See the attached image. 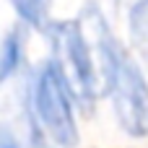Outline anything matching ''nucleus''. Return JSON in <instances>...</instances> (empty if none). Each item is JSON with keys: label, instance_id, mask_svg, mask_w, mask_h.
<instances>
[{"label": "nucleus", "instance_id": "obj_1", "mask_svg": "<svg viewBox=\"0 0 148 148\" xmlns=\"http://www.w3.org/2000/svg\"><path fill=\"white\" fill-rule=\"evenodd\" d=\"M91 21V44L96 55L101 91L107 94L114 120L120 130L135 140L148 138V78L140 62L130 55V49L117 39L104 13L96 5L86 8Z\"/></svg>", "mask_w": 148, "mask_h": 148}, {"label": "nucleus", "instance_id": "obj_2", "mask_svg": "<svg viewBox=\"0 0 148 148\" xmlns=\"http://www.w3.org/2000/svg\"><path fill=\"white\" fill-rule=\"evenodd\" d=\"M75 94L52 57L29 78V109L36 130L57 148H75L81 140Z\"/></svg>", "mask_w": 148, "mask_h": 148}, {"label": "nucleus", "instance_id": "obj_3", "mask_svg": "<svg viewBox=\"0 0 148 148\" xmlns=\"http://www.w3.org/2000/svg\"><path fill=\"white\" fill-rule=\"evenodd\" d=\"M44 34L52 47L49 57L57 62V68L68 78V83L75 94V101L83 107H94V101L99 99V91H101V81H99L94 44H91L88 31L83 29V21L81 18L52 21Z\"/></svg>", "mask_w": 148, "mask_h": 148}, {"label": "nucleus", "instance_id": "obj_4", "mask_svg": "<svg viewBox=\"0 0 148 148\" xmlns=\"http://www.w3.org/2000/svg\"><path fill=\"white\" fill-rule=\"evenodd\" d=\"M26 60V36L21 26H13L0 42V86L21 73Z\"/></svg>", "mask_w": 148, "mask_h": 148}, {"label": "nucleus", "instance_id": "obj_5", "mask_svg": "<svg viewBox=\"0 0 148 148\" xmlns=\"http://www.w3.org/2000/svg\"><path fill=\"white\" fill-rule=\"evenodd\" d=\"M16 13H18V21L29 29H36V31H47L49 29V5L52 0H10Z\"/></svg>", "mask_w": 148, "mask_h": 148}, {"label": "nucleus", "instance_id": "obj_6", "mask_svg": "<svg viewBox=\"0 0 148 148\" xmlns=\"http://www.w3.org/2000/svg\"><path fill=\"white\" fill-rule=\"evenodd\" d=\"M127 29H130V39L133 47L148 57V0H135L130 13H127Z\"/></svg>", "mask_w": 148, "mask_h": 148}, {"label": "nucleus", "instance_id": "obj_7", "mask_svg": "<svg viewBox=\"0 0 148 148\" xmlns=\"http://www.w3.org/2000/svg\"><path fill=\"white\" fill-rule=\"evenodd\" d=\"M0 148H23V146L8 127H0Z\"/></svg>", "mask_w": 148, "mask_h": 148}]
</instances>
